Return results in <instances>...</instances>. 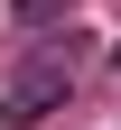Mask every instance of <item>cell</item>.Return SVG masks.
Here are the masks:
<instances>
[{"mask_svg": "<svg viewBox=\"0 0 121 130\" xmlns=\"http://www.w3.org/2000/svg\"><path fill=\"white\" fill-rule=\"evenodd\" d=\"M56 9H65V0H9V19H19V28H47Z\"/></svg>", "mask_w": 121, "mask_h": 130, "instance_id": "7a4b0ae2", "label": "cell"}, {"mask_svg": "<svg viewBox=\"0 0 121 130\" xmlns=\"http://www.w3.org/2000/svg\"><path fill=\"white\" fill-rule=\"evenodd\" d=\"M65 93H75V74H65V56H28L19 74H9V121H47V111H65Z\"/></svg>", "mask_w": 121, "mask_h": 130, "instance_id": "6da1fadb", "label": "cell"}]
</instances>
